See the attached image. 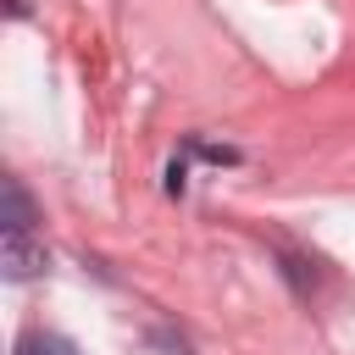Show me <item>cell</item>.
<instances>
[{
  "instance_id": "2",
  "label": "cell",
  "mask_w": 355,
  "mask_h": 355,
  "mask_svg": "<svg viewBox=\"0 0 355 355\" xmlns=\"http://www.w3.org/2000/svg\"><path fill=\"white\" fill-rule=\"evenodd\" d=\"M0 222H6V233H33V200L22 194V183L17 178H6L0 183Z\"/></svg>"
},
{
  "instance_id": "3",
  "label": "cell",
  "mask_w": 355,
  "mask_h": 355,
  "mask_svg": "<svg viewBox=\"0 0 355 355\" xmlns=\"http://www.w3.org/2000/svg\"><path fill=\"white\" fill-rule=\"evenodd\" d=\"M17 355H78V344H72L67 333H44V327H33V333L17 338Z\"/></svg>"
},
{
  "instance_id": "1",
  "label": "cell",
  "mask_w": 355,
  "mask_h": 355,
  "mask_svg": "<svg viewBox=\"0 0 355 355\" xmlns=\"http://www.w3.org/2000/svg\"><path fill=\"white\" fill-rule=\"evenodd\" d=\"M0 266H6L11 283H28V277H39V272L50 266V255H44V244H33V233H6Z\"/></svg>"
}]
</instances>
